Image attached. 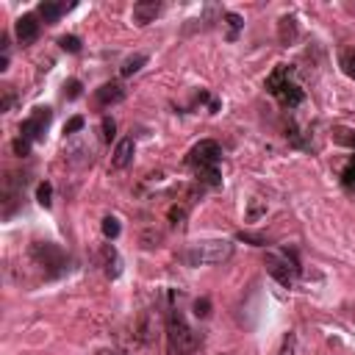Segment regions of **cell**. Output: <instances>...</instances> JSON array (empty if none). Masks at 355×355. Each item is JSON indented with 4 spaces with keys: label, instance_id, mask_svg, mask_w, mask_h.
<instances>
[{
    "label": "cell",
    "instance_id": "6da1fadb",
    "mask_svg": "<svg viewBox=\"0 0 355 355\" xmlns=\"http://www.w3.org/2000/svg\"><path fill=\"white\" fill-rule=\"evenodd\" d=\"M186 166L194 172V178L200 180V183H205V186H219L222 183V147H219V141H214V139H202V141H197L191 150H189V155H186Z\"/></svg>",
    "mask_w": 355,
    "mask_h": 355
},
{
    "label": "cell",
    "instance_id": "7a4b0ae2",
    "mask_svg": "<svg viewBox=\"0 0 355 355\" xmlns=\"http://www.w3.org/2000/svg\"><path fill=\"white\" fill-rule=\"evenodd\" d=\"M263 89L283 105V108H297L302 100H305V89L294 80V75H291V67L288 64H277L269 75H266V80H263Z\"/></svg>",
    "mask_w": 355,
    "mask_h": 355
},
{
    "label": "cell",
    "instance_id": "3957f363",
    "mask_svg": "<svg viewBox=\"0 0 355 355\" xmlns=\"http://www.w3.org/2000/svg\"><path fill=\"white\" fill-rule=\"evenodd\" d=\"M230 255H233V241H227V239H202V241L189 244L180 252V261L186 266H214V263L227 261Z\"/></svg>",
    "mask_w": 355,
    "mask_h": 355
},
{
    "label": "cell",
    "instance_id": "277c9868",
    "mask_svg": "<svg viewBox=\"0 0 355 355\" xmlns=\"http://www.w3.org/2000/svg\"><path fill=\"white\" fill-rule=\"evenodd\" d=\"M200 344L197 330L186 322L180 308H169L166 313V349L169 355H191Z\"/></svg>",
    "mask_w": 355,
    "mask_h": 355
},
{
    "label": "cell",
    "instance_id": "5b68a950",
    "mask_svg": "<svg viewBox=\"0 0 355 355\" xmlns=\"http://www.w3.org/2000/svg\"><path fill=\"white\" fill-rule=\"evenodd\" d=\"M263 266L286 288H291L300 280V272H302V266H300V261L291 250H269L266 258H263Z\"/></svg>",
    "mask_w": 355,
    "mask_h": 355
},
{
    "label": "cell",
    "instance_id": "8992f818",
    "mask_svg": "<svg viewBox=\"0 0 355 355\" xmlns=\"http://www.w3.org/2000/svg\"><path fill=\"white\" fill-rule=\"evenodd\" d=\"M50 119H53V111H50L47 105H44V108H33L31 116L22 119V125H19V136L28 139L31 144H33V141H42L44 133H47V128H50Z\"/></svg>",
    "mask_w": 355,
    "mask_h": 355
},
{
    "label": "cell",
    "instance_id": "52a82bcc",
    "mask_svg": "<svg viewBox=\"0 0 355 355\" xmlns=\"http://www.w3.org/2000/svg\"><path fill=\"white\" fill-rule=\"evenodd\" d=\"M31 255H33V261H36L42 269H44V266H58V269H64V263H67L61 247H55L53 241H36V244L31 247Z\"/></svg>",
    "mask_w": 355,
    "mask_h": 355
},
{
    "label": "cell",
    "instance_id": "ba28073f",
    "mask_svg": "<svg viewBox=\"0 0 355 355\" xmlns=\"http://www.w3.org/2000/svg\"><path fill=\"white\" fill-rule=\"evenodd\" d=\"M14 33H17V42L19 44H33L42 33V22H39V14H22L17 22H14Z\"/></svg>",
    "mask_w": 355,
    "mask_h": 355
},
{
    "label": "cell",
    "instance_id": "9c48e42d",
    "mask_svg": "<svg viewBox=\"0 0 355 355\" xmlns=\"http://www.w3.org/2000/svg\"><path fill=\"white\" fill-rule=\"evenodd\" d=\"M22 189H25V178H22V175L8 172V178L3 180V202H6L3 214H6V216H11L14 205L22 200Z\"/></svg>",
    "mask_w": 355,
    "mask_h": 355
},
{
    "label": "cell",
    "instance_id": "30bf717a",
    "mask_svg": "<svg viewBox=\"0 0 355 355\" xmlns=\"http://www.w3.org/2000/svg\"><path fill=\"white\" fill-rule=\"evenodd\" d=\"M133 153H136V141H133V136L119 139L116 147H114V153H111V166H114V169H125V166L133 161Z\"/></svg>",
    "mask_w": 355,
    "mask_h": 355
},
{
    "label": "cell",
    "instance_id": "8fae6325",
    "mask_svg": "<svg viewBox=\"0 0 355 355\" xmlns=\"http://www.w3.org/2000/svg\"><path fill=\"white\" fill-rule=\"evenodd\" d=\"M94 100L100 105H114V103H122L125 100V86L119 80H111V83H103L97 92H94Z\"/></svg>",
    "mask_w": 355,
    "mask_h": 355
},
{
    "label": "cell",
    "instance_id": "7c38bea8",
    "mask_svg": "<svg viewBox=\"0 0 355 355\" xmlns=\"http://www.w3.org/2000/svg\"><path fill=\"white\" fill-rule=\"evenodd\" d=\"M158 14H161V3H155V0L133 3V11H130V17H133L136 25H147V22H153Z\"/></svg>",
    "mask_w": 355,
    "mask_h": 355
},
{
    "label": "cell",
    "instance_id": "4fadbf2b",
    "mask_svg": "<svg viewBox=\"0 0 355 355\" xmlns=\"http://www.w3.org/2000/svg\"><path fill=\"white\" fill-rule=\"evenodd\" d=\"M69 8H72V3H50V0H44V3H39L36 14H39V19H42V22L53 25V22H58Z\"/></svg>",
    "mask_w": 355,
    "mask_h": 355
},
{
    "label": "cell",
    "instance_id": "5bb4252c",
    "mask_svg": "<svg viewBox=\"0 0 355 355\" xmlns=\"http://www.w3.org/2000/svg\"><path fill=\"white\" fill-rule=\"evenodd\" d=\"M103 269H105L108 277H119V272H122V261H119V252H116L114 244L103 247Z\"/></svg>",
    "mask_w": 355,
    "mask_h": 355
},
{
    "label": "cell",
    "instance_id": "9a60e30c",
    "mask_svg": "<svg viewBox=\"0 0 355 355\" xmlns=\"http://www.w3.org/2000/svg\"><path fill=\"white\" fill-rule=\"evenodd\" d=\"M147 64V55L144 53H136V55H130V58H125L122 61V67H119V75L122 78H128V75H136L141 67Z\"/></svg>",
    "mask_w": 355,
    "mask_h": 355
},
{
    "label": "cell",
    "instance_id": "2e32d148",
    "mask_svg": "<svg viewBox=\"0 0 355 355\" xmlns=\"http://www.w3.org/2000/svg\"><path fill=\"white\" fill-rule=\"evenodd\" d=\"M338 67L344 69L347 78L355 80V47H344V50L338 53Z\"/></svg>",
    "mask_w": 355,
    "mask_h": 355
},
{
    "label": "cell",
    "instance_id": "e0dca14e",
    "mask_svg": "<svg viewBox=\"0 0 355 355\" xmlns=\"http://www.w3.org/2000/svg\"><path fill=\"white\" fill-rule=\"evenodd\" d=\"M338 178H341V186H344L347 191H352V194H355V155L344 164V169H341V175H338Z\"/></svg>",
    "mask_w": 355,
    "mask_h": 355
},
{
    "label": "cell",
    "instance_id": "ac0fdd59",
    "mask_svg": "<svg viewBox=\"0 0 355 355\" xmlns=\"http://www.w3.org/2000/svg\"><path fill=\"white\" fill-rule=\"evenodd\" d=\"M277 28H280V42H283V44L294 42V36H297V25H294V17H283Z\"/></svg>",
    "mask_w": 355,
    "mask_h": 355
},
{
    "label": "cell",
    "instance_id": "d6986e66",
    "mask_svg": "<svg viewBox=\"0 0 355 355\" xmlns=\"http://www.w3.org/2000/svg\"><path fill=\"white\" fill-rule=\"evenodd\" d=\"M333 141L355 150V130H349V128H336V130H333Z\"/></svg>",
    "mask_w": 355,
    "mask_h": 355
},
{
    "label": "cell",
    "instance_id": "ffe728a7",
    "mask_svg": "<svg viewBox=\"0 0 355 355\" xmlns=\"http://www.w3.org/2000/svg\"><path fill=\"white\" fill-rule=\"evenodd\" d=\"M36 202L42 205V208H50L53 205V186L44 180V183H39V189H36Z\"/></svg>",
    "mask_w": 355,
    "mask_h": 355
},
{
    "label": "cell",
    "instance_id": "44dd1931",
    "mask_svg": "<svg viewBox=\"0 0 355 355\" xmlns=\"http://www.w3.org/2000/svg\"><path fill=\"white\" fill-rule=\"evenodd\" d=\"M222 17H225V19H227V25H230V33H227V39L233 42V39L239 36V28L244 25V19H241L239 14H233V11H222Z\"/></svg>",
    "mask_w": 355,
    "mask_h": 355
},
{
    "label": "cell",
    "instance_id": "7402d4cb",
    "mask_svg": "<svg viewBox=\"0 0 355 355\" xmlns=\"http://www.w3.org/2000/svg\"><path fill=\"white\" fill-rule=\"evenodd\" d=\"M103 236L105 239H116L119 236V219L116 216H105L103 219Z\"/></svg>",
    "mask_w": 355,
    "mask_h": 355
},
{
    "label": "cell",
    "instance_id": "603a6c76",
    "mask_svg": "<svg viewBox=\"0 0 355 355\" xmlns=\"http://www.w3.org/2000/svg\"><path fill=\"white\" fill-rule=\"evenodd\" d=\"M277 355H297V333H286Z\"/></svg>",
    "mask_w": 355,
    "mask_h": 355
},
{
    "label": "cell",
    "instance_id": "cb8c5ba5",
    "mask_svg": "<svg viewBox=\"0 0 355 355\" xmlns=\"http://www.w3.org/2000/svg\"><path fill=\"white\" fill-rule=\"evenodd\" d=\"M58 47L67 50V53H80V39L72 36V33H69V36H61V39H58Z\"/></svg>",
    "mask_w": 355,
    "mask_h": 355
},
{
    "label": "cell",
    "instance_id": "d4e9b609",
    "mask_svg": "<svg viewBox=\"0 0 355 355\" xmlns=\"http://www.w3.org/2000/svg\"><path fill=\"white\" fill-rule=\"evenodd\" d=\"M83 125H86V119H83V116H72V119L64 125V133H67V136H75V133H78Z\"/></svg>",
    "mask_w": 355,
    "mask_h": 355
},
{
    "label": "cell",
    "instance_id": "484cf974",
    "mask_svg": "<svg viewBox=\"0 0 355 355\" xmlns=\"http://www.w3.org/2000/svg\"><path fill=\"white\" fill-rule=\"evenodd\" d=\"M114 130H116V122H114L111 116H103V139H105V141L114 139Z\"/></svg>",
    "mask_w": 355,
    "mask_h": 355
},
{
    "label": "cell",
    "instance_id": "4316f807",
    "mask_svg": "<svg viewBox=\"0 0 355 355\" xmlns=\"http://www.w3.org/2000/svg\"><path fill=\"white\" fill-rule=\"evenodd\" d=\"M14 153L25 158V155L31 153V141H28V139H22V136H17V139H14Z\"/></svg>",
    "mask_w": 355,
    "mask_h": 355
},
{
    "label": "cell",
    "instance_id": "83f0119b",
    "mask_svg": "<svg viewBox=\"0 0 355 355\" xmlns=\"http://www.w3.org/2000/svg\"><path fill=\"white\" fill-rule=\"evenodd\" d=\"M11 103H14V89L6 86L3 89V103H0V111H11Z\"/></svg>",
    "mask_w": 355,
    "mask_h": 355
},
{
    "label": "cell",
    "instance_id": "f1b7e54d",
    "mask_svg": "<svg viewBox=\"0 0 355 355\" xmlns=\"http://www.w3.org/2000/svg\"><path fill=\"white\" fill-rule=\"evenodd\" d=\"M208 308H211V302L202 297V300H197L194 302V316H208Z\"/></svg>",
    "mask_w": 355,
    "mask_h": 355
},
{
    "label": "cell",
    "instance_id": "f546056e",
    "mask_svg": "<svg viewBox=\"0 0 355 355\" xmlns=\"http://www.w3.org/2000/svg\"><path fill=\"white\" fill-rule=\"evenodd\" d=\"M64 89H67L64 94H67V97L72 100V97H78V94H80V80H69V83H67Z\"/></svg>",
    "mask_w": 355,
    "mask_h": 355
},
{
    "label": "cell",
    "instance_id": "4dcf8cb0",
    "mask_svg": "<svg viewBox=\"0 0 355 355\" xmlns=\"http://www.w3.org/2000/svg\"><path fill=\"white\" fill-rule=\"evenodd\" d=\"M239 239L252 241V244H258V247H263V244H266V239H263V236H255V233H239Z\"/></svg>",
    "mask_w": 355,
    "mask_h": 355
},
{
    "label": "cell",
    "instance_id": "1f68e13d",
    "mask_svg": "<svg viewBox=\"0 0 355 355\" xmlns=\"http://www.w3.org/2000/svg\"><path fill=\"white\" fill-rule=\"evenodd\" d=\"M100 355H114V352H100Z\"/></svg>",
    "mask_w": 355,
    "mask_h": 355
}]
</instances>
